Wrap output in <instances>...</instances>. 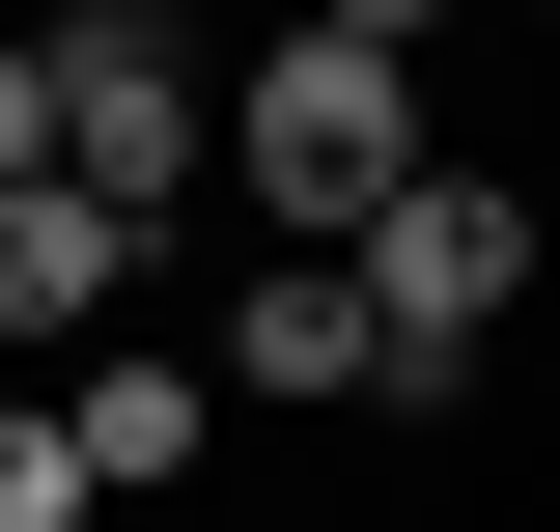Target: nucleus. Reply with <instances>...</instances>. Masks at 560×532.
<instances>
[{
  "label": "nucleus",
  "instance_id": "obj_2",
  "mask_svg": "<svg viewBox=\"0 0 560 532\" xmlns=\"http://www.w3.org/2000/svg\"><path fill=\"white\" fill-rule=\"evenodd\" d=\"M197 393H224V420H393V336H364V280H337V253H224Z\"/></svg>",
  "mask_w": 560,
  "mask_h": 532
},
{
  "label": "nucleus",
  "instance_id": "obj_6",
  "mask_svg": "<svg viewBox=\"0 0 560 532\" xmlns=\"http://www.w3.org/2000/svg\"><path fill=\"white\" fill-rule=\"evenodd\" d=\"M280 28H337V57H393V84H420L448 28H477V0H280Z\"/></svg>",
  "mask_w": 560,
  "mask_h": 532
},
{
  "label": "nucleus",
  "instance_id": "obj_7",
  "mask_svg": "<svg viewBox=\"0 0 560 532\" xmlns=\"http://www.w3.org/2000/svg\"><path fill=\"white\" fill-rule=\"evenodd\" d=\"M28 169H57V113H28V0H0V197H28Z\"/></svg>",
  "mask_w": 560,
  "mask_h": 532
},
{
  "label": "nucleus",
  "instance_id": "obj_5",
  "mask_svg": "<svg viewBox=\"0 0 560 532\" xmlns=\"http://www.w3.org/2000/svg\"><path fill=\"white\" fill-rule=\"evenodd\" d=\"M0 532H113V505H84V449H57V393H0Z\"/></svg>",
  "mask_w": 560,
  "mask_h": 532
},
{
  "label": "nucleus",
  "instance_id": "obj_1",
  "mask_svg": "<svg viewBox=\"0 0 560 532\" xmlns=\"http://www.w3.org/2000/svg\"><path fill=\"white\" fill-rule=\"evenodd\" d=\"M28 113H57V197H113L140 253H168V224H197L224 28H197V0H28Z\"/></svg>",
  "mask_w": 560,
  "mask_h": 532
},
{
  "label": "nucleus",
  "instance_id": "obj_3",
  "mask_svg": "<svg viewBox=\"0 0 560 532\" xmlns=\"http://www.w3.org/2000/svg\"><path fill=\"white\" fill-rule=\"evenodd\" d=\"M57 449H84V505H197V476H224L197 336H84V365H57Z\"/></svg>",
  "mask_w": 560,
  "mask_h": 532
},
{
  "label": "nucleus",
  "instance_id": "obj_4",
  "mask_svg": "<svg viewBox=\"0 0 560 532\" xmlns=\"http://www.w3.org/2000/svg\"><path fill=\"white\" fill-rule=\"evenodd\" d=\"M113 309H140V224L28 169V197H0V393H57V365H84Z\"/></svg>",
  "mask_w": 560,
  "mask_h": 532
}]
</instances>
